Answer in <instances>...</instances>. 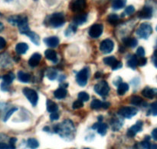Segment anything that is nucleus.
I'll list each match as a JSON object with an SVG mask.
<instances>
[{"instance_id": "obj_45", "label": "nucleus", "mask_w": 157, "mask_h": 149, "mask_svg": "<svg viewBox=\"0 0 157 149\" xmlns=\"http://www.w3.org/2000/svg\"><path fill=\"white\" fill-rule=\"evenodd\" d=\"M136 54L137 55H139L140 57H144L145 55V49H144L143 47H139L136 50Z\"/></svg>"}, {"instance_id": "obj_62", "label": "nucleus", "mask_w": 157, "mask_h": 149, "mask_svg": "<svg viewBox=\"0 0 157 149\" xmlns=\"http://www.w3.org/2000/svg\"><path fill=\"white\" fill-rule=\"evenodd\" d=\"M0 15H1V13H0Z\"/></svg>"}, {"instance_id": "obj_38", "label": "nucleus", "mask_w": 157, "mask_h": 149, "mask_svg": "<svg viewBox=\"0 0 157 149\" xmlns=\"http://www.w3.org/2000/svg\"><path fill=\"white\" fill-rule=\"evenodd\" d=\"M78 99L82 101L83 102H84V101H87L89 100V98H90V96H89L88 94L85 92H80V93L78 94Z\"/></svg>"}, {"instance_id": "obj_49", "label": "nucleus", "mask_w": 157, "mask_h": 149, "mask_svg": "<svg viewBox=\"0 0 157 149\" xmlns=\"http://www.w3.org/2000/svg\"><path fill=\"white\" fill-rule=\"evenodd\" d=\"M122 66H123L122 63H121V61H117V62L116 64L114 65V66H113V67L112 68V69H113V70H117V69H121V68H122Z\"/></svg>"}, {"instance_id": "obj_51", "label": "nucleus", "mask_w": 157, "mask_h": 149, "mask_svg": "<svg viewBox=\"0 0 157 149\" xmlns=\"http://www.w3.org/2000/svg\"><path fill=\"white\" fill-rule=\"evenodd\" d=\"M0 149H10L9 144L4 142H0Z\"/></svg>"}, {"instance_id": "obj_6", "label": "nucleus", "mask_w": 157, "mask_h": 149, "mask_svg": "<svg viewBox=\"0 0 157 149\" xmlns=\"http://www.w3.org/2000/svg\"><path fill=\"white\" fill-rule=\"evenodd\" d=\"M22 92L25 95V96L30 101L31 104L33 106H36L38 100V95L37 92L35 90H33V89L29 88H25L22 90Z\"/></svg>"}, {"instance_id": "obj_41", "label": "nucleus", "mask_w": 157, "mask_h": 149, "mask_svg": "<svg viewBox=\"0 0 157 149\" xmlns=\"http://www.w3.org/2000/svg\"><path fill=\"white\" fill-rule=\"evenodd\" d=\"M83 106H84V103H83V101L78 99L74 102L73 105H72V108H73L74 109H78V108H82Z\"/></svg>"}, {"instance_id": "obj_39", "label": "nucleus", "mask_w": 157, "mask_h": 149, "mask_svg": "<svg viewBox=\"0 0 157 149\" xmlns=\"http://www.w3.org/2000/svg\"><path fill=\"white\" fill-rule=\"evenodd\" d=\"M150 112L153 115V116H156L157 115V101H155L153 104L150 105Z\"/></svg>"}, {"instance_id": "obj_58", "label": "nucleus", "mask_w": 157, "mask_h": 149, "mask_svg": "<svg viewBox=\"0 0 157 149\" xmlns=\"http://www.w3.org/2000/svg\"><path fill=\"white\" fill-rule=\"evenodd\" d=\"M102 118H103L102 116H99V117H98V120H99L100 122H101V121H102Z\"/></svg>"}, {"instance_id": "obj_55", "label": "nucleus", "mask_w": 157, "mask_h": 149, "mask_svg": "<svg viewBox=\"0 0 157 149\" xmlns=\"http://www.w3.org/2000/svg\"><path fill=\"white\" fill-rule=\"evenodd\" d=\"M153 63H154V65L156 66V68H157V57L156 56L153 58Z\"/></svg>"}, {"instance_id": "obj_17", "label": "nucleus", "mask_w": 157, "mask_h": 149, "mask_svg": "<svg viewBox=\"0 0 157 149\" xmlns=\"http://www.w3.org/2000/svg\"><path fill=\"white\" fill-rule=\"evenodd\" d=\"M41 59V55L39 53H34L29 60V65L31 67H36Z\"/></svg>"}, {"instance_id": "obj_53", "label": "nucleus", "mask_w": 157, "mask_h": 149, "mask_svg": "<svg viewBox=\"0 0 157 149\" xmlns=\"http://www.w3.org/2000/svg\"><path fill=\"white\" fill-rule=\"evenodd\" d=\"M109 107H110V103L109 102L102 103V108L104 109H107Z\"/></svg>"}, {"instance_id": "obj_44", "label": "nucleus", "mask_w": 157, "mask_h": 149, "mask_svg": "<svg viewBox=\"0 0 157 149\" xmlns=\"http://www.w3.org/2000/svg\"><path fill=\"white\" fill-rule=\"evenodd\" d=\"M147 62V59L145 57H140V59L138 60V65L139 66H144Z\"/></svg>"}, {"instance_id": "obj_5", "label": "nucleus", "mask_w": 157, "mask_h": 149, "mask_svg": "<svg viewBox=\"0 0 157 149\" xmlns=\"http://www.w3.org/2000/svg\"><path fill=\"white\" fill-rule=\"evenodd\" d=\"M89 77V69L88 68H84L82 70L80 71L76 76L77 83L81 87H84L87 84V79Z\"/></svg>"}, {"instance_id": "obj_60", "label": "nucleus", "mask_w": 157, "mask_h": 149, "mask_svg": "<svg viewBox=\"0 0 157 149\" xmlns=\"http://www.w3.org/2000/svg\"><path fill=\"white\" fill-rule=\"evenodd\" d=\"M84 149H90V148H87V147H86V148H84Z\"/></svg>"}, {"instance_id": "obj_15", "label": "nucleus", "mask_w": 157, "mask_h": 149, "mask_svg": "<svg viewBox=\"0 0 157 149\" xmlns=\"http://www.w3.org/2000/svg\"><path fill=\"white\" fill-rule=\"evenodd\" d=\"M92 128L98 131V132L100 134V135H105L106 133H107L108 126H107V124L101 123L99 121V122L98 123H95V124L93 125V127H92Z\"/></svg>"}, {"instance_id": "obj_43", "label": "nucleus", "mask_w": 157, "mask_h": 149, "mask_svg": "<svg viewBox=\"0 0 157 149\" xmlns=\"http://www.w3.org/2000/svg\"><path fill=\"white\" fill-rule=\"evenodd\" d=\"M134 12H135V8L133 7V6H127L125 9V13L128 15H132V14H133Z\"/></svg>"}, {"instance_id": "obj_40", "label": "nucleus", "mask_w": 157, "mask_h": 149, "mask_svg": "<svg viewBox=\"0 0 157 149\" xmlns=\"http://www.w3.org/2000/svg\"><path fill=\"white\" fill-rule=\"evenodd\" d=\"M17 110H18V108H11L10 110L8 111V112H6V115H5L4 119H3V120H4V121H7V120L9 119V118H10L11 115H12V114L14 113V112H16Z\"/></svg>"}, {"instance_id": "obj_27", "label": "nucleus", "mask_w": 157, "mask_h": 149, "mask_svg": "<svg viewBox=\"0 0 157 149\" xmlns=\"http://www.w3.org/2000/svg\"><path fill=\"white\" fill-rule=\"evenodd\" d=\"M138 65V59L136 55H132L127 61V66L131 68L132 69H136V66Z\"/></svg>"}, {"instance_id": "obj_11", "label": "nucleus", "mask_w": 157, "mask_h": 149, "mask_svg": "<svg viewBox=\"0 0 157 149\" xmlns=\"http://www.w3.org/2000/svg\"><path fill=\"white\" fill-rule=\"evenodd\" d=\"M86 0H75L70 5V9L73 12H81L85 8Z\"/></svg>"}, {"instance_id": "obj_23", "label": "nucleus", "mask_w": 157, "mask_h": 149, "mask_svg": "<svg viewBox=\"0 0 157 149\" xmlns=\"http://www.w3.org/2000/svg\"><path fill=\"white\" fill-rule=\"evenodd\" d=\"M46 106H47V111L50 113H53L58 111V106L55 101H52V100L48 99L47 100V102H46Z\"/></svg>"}, {"instance_id": "obj_35", "label": "nucleus", "mask_w": 157, "mask_h": 149, "mask_svg": "<svg viewBox=\"0 0 157 149\" xmlns=\"http://www.w3.org/2000/svg\"><path fill=\"white\" fill-rule=\"evenodd\" d=\"M130 103L133 105H140L143 103V99L140 96L134 95V96L131 97V98H130Z\"/></svg>"}, {"instance_id": "obj_19", "label": "nucleus", "mask_w": 157, "mask_h": 149, "mask_svg": "<svg viewBox=\"0 0 157 149\" xmlns=\"http://www.w3.org/2000/svg\"><path fill=\"white\" fill-rule=\"evenodd\" d=\"M44 55H45L46 58L48 59L49 61H52V62H57L58 61V57H57V53L55 51L52 50V49H47L44 52Z\"/></svg>"}, {"instance_id": "obj_3", "label": "nucleus", "mask_w": 157, "mask_h": 149, "mask_svg": "<svg viewBox=\"0 0 157 149\" xmlns=\"http://www.w3.org/2000/svg\"><path fill=\"white\" fill-rule=\"evenodd\" d=\"M136 35L143 39H147L150 37L153 32V28L151 25L148 22H144L140 24L137 29H136Z\"/></svg>"}, {"instance_id": "obj_50", "label": "nucleus", "mask_w": 157, "mask_h": 149, "mask_svg": "<svg viewBox=\"0 0 157 149\" xmlns=\"http://www.w3.org/2000/svg\"><path fill=\"white\" fill-rule=\"evenodd\" d=\"M121 83H122V78H120V77H117V79H115L114 81H113V84H115V85L119 86Z\"/></svg>"}, {"instance_id": "obj_28", "label": "nucleus", "mask_w": 157, "mask_h": 149, "mask_svg": "<svg viewBox=\"0 0 157 149\" xmlns=\"http://www.w3.org/2000/svg\"><path fill=\"white\" fill-rule=\"evenodd\" d=\"M14 79H15V75H14L12 72H9V73L6 74V75H3L2 77L3 82L9 84V85L10 84H12V82L13 81Z\"/></svg>"}, {"instance_id": "obj_59", "label": "nucleus", "mask_w": 157, "mask_h": 149, "mask_svg": "<svg viewBox=\"0 0 157 149\" xmlns=\"http://www.w3.org/2000/svg\"><path fill=\"white\" fill-rule=\"evenodd\" d=\"M154 56L157 57V48H156V49L155 50V52H154Z\"/></svg>"}, {"instance_id": "obj_46", "label": "nucleus", "mask_w": 157, "mask_h": 149, "mask_svg": "<svg viewBox=\"0 0 157 149\" xmlns=\"http://www.w3.org/2000/svg\"><path fill=\"white\" fill-rule=\"evenodd\" d=\"M50 118H51V121H52L58 120V118H59V114H58L57 112H53V113L51 114Z\"/></svg>"}, {"instance_id": "obj_47", "label": "nucleus", "mask_w": 157, "mask_h": 149, "mask_svg": "<svg viewBox=\"0 0 157 149\" xmlns=\"http://www.w3.org/2000/svg\"><path fill=\"white\" fill-rule=\"evenodd\" d=\"M6 45V41L5 40L4 38L2 37H0V50L4 49Z\"/></svg>"}, {"instance_id": "obj_1", "label": "nucleus", "mask_w": 157, "mask_h": 149, "mask_svg": "<svg viewBox=\"0 0 157 149\" xmlns=\"http://www.w3.org/2000/svg\"><path fill=\"white\" fill-rule=\"evenodd\" d=\"M74 131H75V127H74L73 123L69 120L64 121L61 124H58L55 127H54V131L55 133H58L60 136L64 138H67V137L72 135Z\"/></svg>"}, {"instance_id": "obj_30", "label": "nucleus", "mask_w": 157, "mask_h": 149, "mask_svg": "<svg viewBox=\"0 0 157 149\" xmlns=\"http://www.w3.org/2000/svg\"><path fill=\"white\" fill-rule=\"evenodd\" d=\"M21 18V15H12L9 18H8V22L12 25L18 26V23L20 22Z\"/></svg>"}, {"instance_id": "obj_42", "label": "nucleus", "mask_w": 157, "mask_h": 149, "mask_svg": "<svg viewBox=\"0 0 157 149\" xmlns=\"http://www.w3.org/2000/svg\"><path fill=\"white\" fill-rule=\"evenodd\" d=\"M17 138H11L9 140V148L10 149H15V144H16Z\"/></svg>"}, {"instance_id": "obj_61", "label": "nucleus", "mask_w": 157, "mask_h": 149, "mask_svg": "<svg viewBox=\"0 0 157 149\" xmlns=\"http://www.w3.org/2000/svg\"><path fill=\"white\" fill-rule=\"evenodd\" d=\"M156 31H157V26H156Z\"/></svg>"}, {"instance_id": "obj_56", "label": "nucleus", "mask_w": 157, "mask_h": 149, "mask_svg": "<svg viewBox=\"0 0 157 149\" xmlns=\"http://www.w3.org/2000/svg\"><path fill=\"white\" fill-rule=\"evenodd\" d=\"M101 74L100 73V72H97V73L95 74V78H99L101 76Z\"/></svg>"}, {"instance_id": "obj_22", "label": "nucleus", "mask_w": 157, "mask_h": 149, "mask_svg": "<svg viewBox=\"0 0 157 149\" xmlns=\"http://www.w3.org/2000/svg\"><path fill=\"white\" fill-rule=\"evenodd\" d=\"M25 35L29 37V38L31 39V41L34 43L36 45H39L40 44V38L38 36V35H37L35 32H32V31H29L28 32H26Z\"/></svg>"}, {"instance_id": "obj_13", "label": "nucleus", "mask_w": 157, "mask_h": 149, "mask_svg": "<svg viewBox=\"0 0 157 149\" xmlns=\"http://www.w3.org/2000/svg\"><path fill=\"white\" fill-rule=\"evenodd\" d=\"M18 28L19 29V32L21 34H24L25 35L26 32L30 31L29 27V22H28V18L25 16H21V21L18 23Z\"/></svg>"}, {"instance_id": "obj_26", "label": "nucleus", "mask_w": 157, "mask_h": 149, "mask_svg": "<svg viewBox=\"0 0 157 149\" xmlns=\"http://www.w3.org/2000/svg\"><path fill=\"white\" fill-rule=\"evenodd\" d=\"M127 0H113L112 1V7L113 9H121L125 6Z\"/></svg>"}, {"instance_id": "obj_8", "label": "nucleus", "mask_w": 157, "mask_h": 149, "mask_svg": "<svg viewBox=\"0 0 157 149\" xmlns=\"http://www.w3.org/2000/svg\"><path fill=\"white\" fill-rule=\"evenodd\" d=\"M113 48H114V43L110 38L101 41V45H100V49L104 54L110 53L113 50Z\"/></svg>"}, {"instance_id": "obj_14", "label": "nucleus", "mask_w": 157, "mask_h": 149, "mask_svg": "<svg viewBox=\"0 0 157 149\" xmlns=\"http://www.w3.org/2000/svg\"><path fill=\"white\" fill-rule=\"evenodd\" d=\"M142 95L145 98L149 99H153L154 98H157V88H152L150 87H146L143 90Z\"/></svg>"}, {"instance_id": "obj_12", "label": "nucleus", "mask_w": 157, "mask_h": 149, "mask_svg": "<svg viewBox=\"0 0 157 149\" xmlns=\"http://www.w3.org/2000/svg\"><path fill=\"white\" fill-rule=\"evenodd\" d=\"M153 15V9L150 6H144L139 12H138V17L144 19H149L151 18Z\"/></svg>"}, {"instance_id": "obj_32", "label": "nucleus", "mask_w": 157, "mask_h": 149, "mask_svg": "<svg viewBox=\"0 0 157 149\" xmlns=\"http://www.w3.org/2000/svg\"><path fill=\"white\" fill-rule=\"evenodd\" d=\"M104 62L107 65H109L111 68H113L114 66V65L117 62V60L116 59V58L114 56H109L104 58Z\"/></svg>"}, {"instance_id": "obj_37", "label": "nucleus", "mask_w": 157, "mask_h": 149, "mask_svg": "<svg viewBox=\"0 0 157 149\" xmlns=\"http://www.w3.org/2000/svg\"><path fill=\"white\" fill-rule=\"evenodd\" d=\"M90 108L92 109H99L102 108V102L98 99H94L90 104Z\"/></svg>"}, {"instance_id": "obj_16", "label": "nucleus", "mask_w": 157, "mask_h": 149, "mask_svg": "<svg viewBox=\"0 0 157 149\" xmlns=\"http://www.w3.org/2000/svg\"><path fill=\"white\" fill-rule=\"evenodd\" d=\"M44 42L51 48H56L59 45V38L57 36H51L44 38Z\"/></svg>"}, {"instance_id": "obj_31", "label": "nucleus", "mask_w": 157, "mask_h": 149, "mask_svg": "<svg viewBox=\"0 0 157 149\" xmlns=\"http://www.w3.org/2000/svg\"><path fill=\"white\" fill-rule=\"evenodd\" d=\"M120 21L119 16H118L117 14H110L107 17V22H108L110 24L115 25L117 24Z\"/></svg>"}, {"instance_id": "obj_33", "label": "nucleus", "mask_w": 157, "mask_h": 149, "mask_svg": "<svg viewBox=\"0 0 157 149\" xmlns=\"http://www.w3.org/2000/svg\"><path fill=\"white\" fill-rule=\"evenodd\" d=\"M46 75H47L48 79L53 81V80L56 79L57 77H58V72H57V71L55 70V69H48L47 71V74H46Z\"/></svg>"}, {"instance_id": "obj_34", "label": "nucleus", "mask_w": 157, "mask_h": 149, "mask_svg": "<svg viewBox=\"0 0 157 149\" xmlns=\"http://www.w3.org/2000/svg\"><path fill=\"white\" fill-rule=\"evenodd\" d=\"M27 144L29 147H30L31 149H36L39 146V143L35 138H29L28 140Z\"/></svg>"}, {"instance_id": "obj_10", "label": "nucleus", "mask_w": 157, "mask_h": 149, "mask_svg": "<svg viewBox=\"0 0 157 149\" xmlns=\"http://www.w3.org/2000/svg\"><path fill=\"white\" fill-rule=\"evenodd\" d=\"M143 124H144V123H143L142 121H138L134 125H133L128 129V131H127V136L130 137V138H133L138 132L142 131Z\"/></svg>"}, {"instance_id": "obj_2", "label": "nucleus", "mask_w": 157, "mask_h": 149, "mask_svg": "<svg viewBox=\"0 0 157 149\" xmlns=\"http://www.w3.org/2000/svg\"><path fill=\"white\" fill-rule=\"evenodd\" d=\"M65 22L64 16L61 12H56L48 15L44 21V24L52 28H59Z\"/></svg>"}, {"instance_id": "obj_52", "label": "nucleus", "mask_w": 157, "mask_h": 149, "mask_svg": "<svg viewBox=\"0 0 157 149\" xmlns=\"http://www.w3.org/2000/svg\"><path fill=\"white\" fill-rule=\"evenodd\" d=\"M152 138H153L155 141H157V127L152 131Z\"/></svg>"}, {"instance_id": "obj_18", "label": "nucleus", "mask_w": 157, "mask_h": 149, "mask_svg": "<svg viewBox=\"0 0 157 149\" xmlns=\"http://www.w3.org/2000/svg\"><path fill=\"white\" fill-rule=\"evenodd\" d=\"M87 18V14H84V13L79 14V15L74 17L73 22L74 24L76 25H81L84 24V22H86Z\"/></svg>"}, {"instance_id": "obj_57", "label": "nucleus", "mask_w": 157, "mask_h": 149, "mask_svg": "<svg viewBox=\"0 0 157 149\" xmlns=\"http://www.w3.org/2000/svg\"><path fill=\"white\" fill-rule=\"evenodd\" d=\"M3 29H4V25H3L2 23L0 22V32H2L3 30Z\"/></svg>"}, {"instance_id": "obj_20", "label": "nucleus", "mask_w": 157, "mask_h": 149, "mask_svg": "<svg viewBox=\"0 0 157 149\" xmlns=\"http://www.w3.org/2000/svg\"><path fill=\"white\" fill-rule=\"evenodd\" d=\"M29 49V45H28L26 43L24 42H20L18 43L15 46V51L18 54L20 55H23V54H25L26 52Z\"/></svg>"}, {"instance_id": "obj_24", "label": "nucleus", "mask_w": 157, "mask_h": 149, "mask_svg": "<svg viewBox=\"0 0 157 149\" xmlns=\"http://www.w3.org/2000/svg\"><path fill=\"white\" fill-rule=\"evenodd\" d=\"M18 78L21 82L28 83L30 81V75L22 72V71H19L18 72Z\"/></svg>"}, {"instance_id": "obj_4", "label": "nucleus", "mask_w": 157, "mask_h": 149, "mask_svg": "<svg viewBox=\"0 0 157 149\" xmlns=\"http://www.w3.org/2000/svg\"><path fill=\"white\" fill-rule=\"evenodd\" d=\"M94 91L96 93L102 97H105L110 92V87L107 81H101L94 85Z\"/></svg>"}, {"instance_id": "obj_25", "label": "nucleus", "mask_w": 157, "mask_h": 149, "mask_svg": "<svg viewBox=\"0 0 157 149\" xmlns=\"http://www.w3.org/2000/svg\"><path fill=\"white\" fill-rule=\"evenodd\" d=\"M123 42L124 43V45L130 48L136 47L138 44L137 40L134 38H125L123 39Z\"/></svg>"}, {"instance_id": "obj_9", "label": "nucleus", "mask_w": 157, "mask_h": 149, "mask_svg": "<svg viewBox=\"0 0 157 149\" xmlns=\"http://www.w3.org/2000/svg\"><path fill=\"white\" fill-rule=\"evenodd\" d=\"M104 31V26L101 24H94L89 29L88 33L91 38H97L101 36Z\"/></svg>"}, {"instance_id": "obj_54", "label": "nucleus", "mask_w": 157, "mask_h": 149, "mask_svg": "<svg viewBox=\"0 0 157 149\" xmlns=\"http://www.w3.org/2000/svg\"><path fill=\"white\" fill-rule=\"evenodd\" d=\"M150 149H157V144H151Z\"/></svg>"}, {"instance_id": "obj_36", "label": "nucleus", "mask_w": 157, "mask_h": 149, "mask_svg": "<svg viewBox=\"0 0 157 149\" xmlns=\"http://www.w3.org/2000/svg\"><path fill=\"white\" fill-rule=\"evenodd\" d=\"M77 30V25H70L68 27V29H66L65 31V35L66 36H69V35H72V34L75 33Z\"/></svg>"}, {"instance_id": "obj_29", "label": "nucleus", "mask_w": 157, "mask_h": 149, "mask_svg": "<svg viewBox=\"0 0 157 149\" xmlns=\"http://www.w3.org/2000/svg\"><path fill=\"white\" fill-rule=\"evenodd\" d=\"M128 90H129L128 84L122 82L119 86H118L117 94L119 95H124Z\"/></svg>"}, {"instance_id": "obj_21", "label": "nucleus", "mask_w": 157, "mask_h": 149, "mask_svg": "<svg viewBox=\"0 0 157 149\" xmlns=\"http://www.w3.org/2000/svg\"><path fill=\"white\" fill-rule=\"evenodd\" d=\"M67 90L64 88L61 87L54 92V96L58 98V99H62V98H64L67 96Z\"/></svg>"}, {"instance_id": "obj_7", "label": "nucleus", "mask_w": 157, "mask_h": 149, "mask_svg": "<svg viewBox=\"0 0 157 149\" xmlns=\"http://www.w3.org/2000/svg\"><path fill=\"white\" fill-rule=\"evenodd\" d=\"M138 112V109L134 107H122L118 111V114L121 116L126 118H131L136 115Z\"/></svg>"}, {"instance_id": "obj_48", "label": "nucleus", "mask_w": 157, "mask_h": 149, "mask_svg": "<svg viewBox=\"0 0 157 149\" xmlns=\"http://www.w3.org/2000/svg\"><path fill=\"white\" fill-rule=\"evenodd\" d=\"M9 84H6V83L2 81L1 84V90L3 91V92H7V91H9Z\"/></svg>"}]
</instances>
